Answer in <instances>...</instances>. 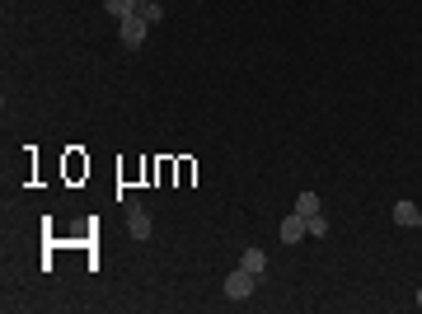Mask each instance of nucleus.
Instances as JSON below:
<instances>
[{
  "mask_svg": "<svg viewBox=\"0 0 422 314\" xmlns=\"http://www.w3.org/2000/svg\"><path fill=\"white\" fill-rule=\"evenodd\" d=\"M127 230H132V239H150V216H146V206H127Z\"/></svg>",
  "mask_w": 422,
  "mask_h": 314,
  "instance_id": "obj_3",
  "label": "nucleus"
},
{
  "mask_svg": "<svg viewBox=\"0 0 422 314\" xmlns=\"http://www.w3.org/2000/svg\"><path fill=\"white\" fill-rule=\"evenodd\" d=\"M104 10H108L113 19H132L136 15V0H104Z\"/></svg>",
  "mask_w": 422,
  "mask_h": 314,
  "instance_id": "obj_8",
  "label": "nucleus"
},
{
  "mask_svg": "<svg viewBox=\"0 0 422 314\" xmlns=\"http://www.w3.org/2000/svg\"><path fill=\"white\" fill-rule=\"evenodd\" d=\"M394 225L418 230V225H422V206H418V202H394Z\"/></svg>",
  "mask_w": 422,
  "mask_h": 314,
  "instance_id": "obj_4",
  "label": "nucleus"
},
{
  "mask_svg": "<svg viewBox=\"0 0 422 314\" xmlns=\"http://www.w3.org/2000/svg\"><path fill=\"white\" fill-rule=\"evenodd\" d=\"M136 19H146V24H160V19H164V5H160V0H136Z\"/></svg>",
  "mask_w": 422,
  "mask_h": 314,
  "instance_id": "obj_7",
  "label": "nucleus"
},
{
  "mask_svg": "<svg viewBox=\"0 0 422 314\" xmlns=\"http://www.w3.org/2000/svg\"><path fill=\"white\" fill-rule=\"evenodd\" d=\"M305 230H310L314 239H319V235H328V220H324V211H319V216H310V220H305Z\"/></svg>",
  "mask_w": 422,
  "mask_h": 314,
  "instance_id": "obj_10",
  "label": "nucleus"
},
{
  "mask_svg": "<svg viewBox=\"0 0 422 314\" xmlns=\"http://www.w3.org/2000/svg\"><path fill=\"white\" fill-rule=\"evenodd\" d=\"M118 24H122V29H118V38H122V48H141V43H146V29H150V24H146V19H118Z\"/></svg>",
  "mask_w": 422,
  "mask_h": 314,
  "instance_id": "obj_2",
  "label": "nucleus"
},
{
  "mask_svg": "<svg viewBox=\"0 0 422 314\" xmlns=\"http://www.w3.org/2000/svg\"><path fill=\"white\" fill-rule=\"evenodd\" d=\"M239 267H249L253 277H263V272H267V253H263V249H244V258H239Z\"/></svg>",
  "mask_w": 422,
  "mask_h": 314,
  "instance_id": "obj_6",
  "label": "nucleus"
},
{
  "mask_svg": "<svg viewBox=\"0 0 422 314\" xmlns=\"http://www.w3.org/2000/svg\"><path fill=\"white\" fill-rule=\"evenodd\" d=\"M305 235H310V230H305V216H300V211H291V216L281 220V244H300Z\"/></svg>",
  "mask_w": 422,
  "mask_h": 314,
  "instance_id": "obj_5",
  "label": "nucleus"
},
{
  "mask_svg": "<svg viewBox=\"0 0 422 314\" xmlns=\"http://www.w3.org/2000/svg\"><path fill=\"white\" fill-rule=\"evenodd\" d=\"M296 211H300L305 220L319 216V197H314V192H300V197H296Z\"/></svg>",
  "mask_w": 422,
  "mask_h": 314,
  "instance_id": "obj_9",
  "label": "nucleus"
},
{
  "mask_svg": "<svg viewBox=\"0 0 422 314\" xmlns=\"http://www.w3.org/2000/svg\"><path fill=\"white\" fill-rule=\"evenodd\" d=\"M418 310H422V291H418Z\"/></svg>",
  "mask_w": 422,
  "mask_h": 314,
  "instance_id": "obj_11",
  "label": "nucleus"
},
{
  "mask_svg": "<svg viewBox=\"0 0 422 314\" xmlns=\"http://www.w3.org/2000/svg\"><path fill=\"white\" fill-rule=\"evenodd\" d=\"M253 286H258V277H253L249 267H234L230 277H225V296H230V300H249Z\"/></svg>",
  "mask_w": 422,
  "mask_h": 314,
  "instance_id": "obj_1",
  "label": "nucleus"
}]
</instances>
